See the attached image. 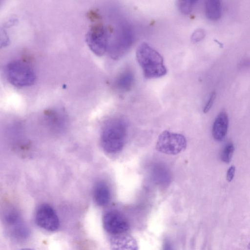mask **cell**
<instances>
[{
	"mask_svg": "<svg viewBox=\"0 0 250 250\" xmlns=\"http://www.w3.org/2000/svg\"><path fill=\"white\" fill-rule=\"evenodd\" d=\"M20 250H33L31 249H28V248H24V249H21Z\"/></svg>",
	"mask_w": 250,
	"mask_h": 250,
	"instance_id": "obj_22",
	"label": "cell"
},
{
	"mask_svg": "<svg viewBox=\"0 0 250 250\" xmlns=\"http://www.w3.org/2000/svg\"><path fill=\"white\" fill-rule=\"evenodd\" d=\"M205 12L208 19L212 21L219 19L222 15L220 1L218 0H207L205 4Z\"/></svg>",
	"mask_w": 250,
	"mask_h": 250,
	"instance_id": "obj_14",
	"label": "cell"
},
{
	"mask_svg": "<svg viewBox=\"0 0 250 250\" xmlns=\"http://www.w3.org/2000/svg\"><path fill=\"white\" fill-rule=\"evenodd\" d=\"M248 249L250 250V242H249L248 245Z\"/></svg>",
	"mask_w": 250,
	"mask_h": 250,
	"instance_id": "obj_23",
	"label": "cell"
},
{
	"mask_svg": "<svg viewBox=\"0 0 250 250\" xmlns=\"http://www.w3.org/2000/svg\"><path fill=\"white\" fill-rule=\"evenodd\" d=\"M94 198L96 204L100 206H104L109 202L110 192L107 185L104 182H99L94 190Z\"/></svg>",
	"mask_w": 250,
	"mask_h": 250,
	"instance_id": "obj_12",
	"label": "cell"
},
{
	"mask_svg": "<svg viewBox=\"0 0 250 250\" xmlns=\"http://www.w3.org/2000/svg\"><path fill=\"white\" fill-rule=\"evenodd\" d=\"M86 42L95 55H103L108 46V34L106 28L101 24L92 25L86 35Z\"/></svg>",
	"mask_w": 250,
	"mask_h": 250,
	"instance_id": "obj_5",
	"label": "cell"
},
{
	"mask_svg": "<svg viewBox=\"0 0 250 250\" xmlns=\"http://www.w3.org/2000/svg\"><path fill=\"white\" fill-rule=\"evenodd\" d=\"M6 224L12 228V234L17 238H23L28 235V230L21 223L18 212L11 209L6 213L4 217Z\"/></svg>",
	"mask_w": 250,
	"mask_h": 250,
	"instance_id": "obj_9",
	"label": "cell"
},
{
	"mask_svg": "<svg viewBox=\"0 0 250 250\" xmlns=\"http://www.w3.org/2000/svg\"><path fill=\"white\" fill-rule=\"evenodd\" d=\"M163 250H173L171 244L167 240H166L163 246Z\"/></svg>",
	"mask_w": 250,
	"mask_h": 250,
	"instance_id": "obj_21",
	"label": "cell"
},
{
	"mask_svg": "<svg viewBox=\"0 0 250 250\" xmlns=\"http://www.w3.org/2000/svg\"><path fill=\"white\" fill-rule=\"evenodd\" d=\"M235 172V167L234 166H231L229 168L227 172L226 176L228 181L231 182L233 180Z\"/></svg>",
	"mask_w": 250,
	"mask_h": 250,
	"instance_id": "obj_20",
	"label": "cell"
},
{
	"mask_svg": "<svg viewBox=\"0 0 250 250\" xmlns=\"http://www.w3.org/2000/svg\"><path fill=\"white\" fill-rule=\"evenodd\" d=\"M186 146V139L183 135L166 130L159 135L156 148L162 153L175 155L184 150Z\"/></svg>",
	"mask_w": 250,
	"mask_h": 250,
	"instance_id": "obj_4",
	"label": "cell"
},
{
	"mask_svg": "<svg viewBox=\"0 0 250 250\" xmlns=\"http://www.w3.org/2000/svg\"><path fill=\"white\" fill-rule=\"evenodd\" d=\"M134 75L129 70L122 72L116 81V86L118 89L123 91L129 90L134 83Z\"/></svg>",
	"mask_w": 250,
	"mask_h": 250,
	"instance_id": "obj_13",
	"label": "cell"
},
{
	"mask_svg": "<svg viewBox=\"0 0 250 250\" xmlns=\"http://www.w3.org/2000/svg\"><path fill=\"white\" fill-rule=\"evenodd\" d=\"M133 40L132 31L128 27L121 28L111 47L113 57L118 58L122 55L131 46Z\"/></svg>",
	"mask_w": 250,
	"mask_h": 250,
	"instance_id": "obj_8",
	"label": "cell"
},
{
	"mask_svg": "<svg viewBox=\"0 0 250 250\" xmlns=\"http://www.w3.org/2000/svg\"><path fill=\"white\" fill-rule=\"evenodd\" d=\"M5 73L8 81L18 87L30 86L35 80L33 69L28 64L19 61L8 63L5 67Z\"/></svg>",
	"mask_w": 250,
	"mask_h": 250,
	"instance_id": "obj_3",
	"label": "cell"
},
{
	"mask_svg": "<svg viewBox=\"0 0 250 250\" xmlns=\"http://www.w3.org/2000/svg\"><path fill=\"white\" fill-rule=\"evenodd\" d=\"M110 245L112 250H138L136 240L131 236L125 233L112 236Z\"/></svg>",
	"mask_w": 250,
	"mask_h": 250,
	"instance_id": "obj_10",
	"label": "cell"
},
{
	"mask_svg": "<svg viewBox=\"0 0 250 250\" xmlns=\"http://www.w3.org/2000/svg\"><path fill=\"white\" fill-rule=\"evenodd\" d=\"M35 220L39 227L48 231H55L60 225L59 219L55 211L46 204H42L38 208Z\"/></svg>",
	"mask_w": 250,
	"mask_h": 250,
	"instance_id": "obj_7",
	"label": "cell"
},
{
	"mask_svg": "<svg viewBox=\"0 0 250 250\" xmlns=\"http://www.w3.org/2000/svg\"><path fill=\"white\" fill-rule=\"evenodd\" d=\"M234 151V146L231 142L226 144L221 154V159L225 163H229L232 158Z\"/></svg>",
	"mask_w": 250,
	"mask_h": 250,
	"instance_id": "obj_16",
	"label": "cell"
},
{
	"mask_svg": "<svg viewBox=\"0 0 250 250\" xmlns=\"http://www.w3.org/2000/svg\"><path fill=\"white\" fill-rule=\"evenodd\" d=\"M196 2L195 0H180L178 1V7L182 13L188 14L191 12Z\"/></svg>",
	"mask_w": 250,
	"mask_h": 250,
	"instance_id": "obj_17",
	"label": "cell"
},
{
	"mask_svg": "<svg viewBox=\"0 0 250 250\" xmlns=\"http://www.w3.org/2000/svg\"><path fill=\"white\" fill-rule=\"evenodd\" d=\"M103 223L105 230L113 235L125 233L129 228L126 218L116 211L106 212L103 216Z\"/></svg>",
	"mask_w": 250,
	"mask_h": 250,
	"instance_id": "obj_6",
	"label": "cell"
},
{
	"mask_svg": "<svg viewBox=\"0 0 250 250\" xmlns=\"http://www.w3.org/2000/svg\"><path fill=\"white\" fill-rule=\"evenodd\" d=\"M215 98H216L215 92H212L209 97V99H208L207 103H206V104L204 108L203 112L204 113L208 112L210 110V109L211 108V107L213 104V103L214 102V100L215 99Z\"/></svg>",
	"mask_w": 250,
	"mask_h": 250,
	"instance_id": "obj_19",
	"label": "cell"
},
{
	"mask_svg": "<svg viewBox=\"0 0 250 250\" xmlns=\"http://www.w3.org/2000/svg\"><path fill=\"white\" fill-rule=\"evenodd\" d=\"M229 118L225 111L220 112L213 123L212 133L217 141H222L225 137L228 129Z\"/></svg>",
	"mask_w": 250,
	"mask_h": 250,
	"instance_id": "obj_11",
	"label": "cell"
},
{
	"mask_svg": "<svg viewBox=\"0 0 250 250\" xmlns=\"http://www.w3.org/2000/svg\"><path fill=\"white\" fill-rule=\"evenodd\" d=\"M154 180L158 184H167L170 180V175L167 169L161 165L155 167L153 169Z\"/></svg>",
	"mask_w": 250,
	"mask_h": 250,
	"instance_id": "obj_15",
	"label": "cell"
},
{
	"mask_svg": "<svg viewBox=\"0 0 250 250\" xmlns=\"http://www.w3.org/2000/svg\"><path fill=\"white\" fill-rule=\"evenodd\" d=\"M136 58L146 78H157L167 73L163 57L148 44L144 42L138 47Z\"/></svg>",
	"mask_w": 250,
	"mask_h": 250,
	"instance_id": "obj_1",
	"label": "cell"
},
{
	"mask_svg": "<svg viewBox=\"0 0 250 250\" xmlns=\"http://www.w3.org/2000/svg\"><path fill=\"white\" fill-rule=\"evenodd\" d=\"M205 35V32L203 29H198L193 33L191 38V41L193 42H198L204 38Z\"/></svg>",
	"mask_w": 250,
	"mask_h": 250,
	"instance_id": "obj_18",
	"label": "cell"
},
{
	"mask_svg": "<svg viewBox=\"0 0 250 250\" xmlns=\"http://www.w3.org/2000/svg\"><path fill=\"white\" fill-rule=\"evenodd\" d=\"M126 126L121 120L109 122L104 127L101 135L104 149L109 153H115L122 149L126 137Z\"/></svg>",
	"mask_w": 250,
	"mask_h": 250,
	"instance_id": "obj_2",
	"label": "cell"
}]
</instances>
